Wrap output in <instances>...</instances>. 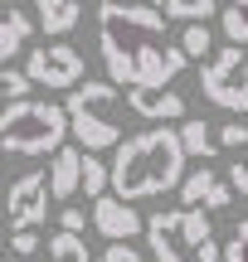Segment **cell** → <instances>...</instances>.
I'll return each instance as SVG.
<instances>
[{
    "instance_id": "1",
    "label": "cell",
    "mask_w": 248,
    "mask_h": 262,
    "mask_svg": "<svg viewBox=\"0 0 248 262\" xmlns=\"http://www.w3.org/2000/svg\"><path fill=\"white\" fill-rule=\"evenodd\" d=\"M97 54L117 88H171L180 68H190L180 39L166 29V10L102 0L97 10Z\"/></svg>"
},
{
    "instance_id": "2",
    "label": "cell",
    "mask_w": 248,
    "mask_h": 262,
    "mask_svg": "<svg viewBox=\"0 0 248 262\" xmlns=\"http://www.w3.org/2000/svg\"><path fill=\"white\" fill-rule=\"evenodd\" d=\"M185 160L190 156H185V146H180V131L156 122V126L136 131V136L117 141V156H112V165H107V185H112V194L141 204V199H156V194H166V189H180Z\"/></svg>"
},
{
    "instance_id": "3",
    "label": "cell",
    "mask_w": 248,
    "mask_h": 262,
    "mask_svg": "<svg viewBox=\"0 0 248 262\" xmlns=\"http://www.w3.org/2000/svg\"><path fill=\"white\" fill-rule=\"evenodd\" d=\"M146 243L156 262H224V248L214 243V228L200 204H180L146 219Z\"/></svg>"
},
{
    "instance_id": "4",
    "label": "cell",
    "mask_w": 248,
    "mask_h": 262,
    "mask_svg": "<svg viewBox=\"0 0 248 262\" xmlns=\"http://www.w3.org/2000/svg\"><path fill=\"white\" fill-rule=\"evenodd\" d=\"M68 141V112L64 102H34L15 97L0 107V156H49Z\"/></svg>"
},
{
    "instance_id": "5",
    "label": "cell",
    "mask_w": 248,
    "mask_h": 262,
    "mask_svg": "<svg viewBox=\"0 0 248 262\" xmlns=\"http://www.w3.org/2000/svg\"><path fill=\"white\" fill-rule=\"evenodd\" d=\"M122 93H117L112 78H88V83H73L68 88V136L88 150H102V146H117L122 141Z\"/></svg>"
},
{
    "instance_id": "6",
    "label": "cell",
    "mask_w": 248,
    "mask_h": 262,
    "mask_svg": "<svg viewBox=\"0 0 248 262\" xmlns=\"http://www.w3.org/2000/svg\"><path fill=\"white\" fill-rule=\"evenodd\" d=\"M200 93L210 97L214 107L234 112V117L248 112V54H243V44L219 49V54L200 68Z\"/></svg>"
},
{
    "instance_id": "7",
    "label": "cell",
    "mask_w": 248,
    "mask_h": 262,
    "mask_svg": "<svg viewBox=\"0 0 248 262\" xmlns=\"http://www.w3.org/2000/svg\"><path fill=\"white\" fill-rule=\"evenodd\" d=\"M25 73H29V83L49 88V93H68L73 83H83L88 68L73 44H39L25 54Z\"/></svg>"
},
{
    "instance_id": "8",
    "label": "cell",
    "mask_w": 248,
    "mask_h": 262,
    "mask_svg": "<svg viewBox=\"0 0 248 262\" xmlns=\"http://www.w3.org/2000/svg\"><path fill=\"white\" fill-rule=\"evenodd\" d=\"M93 228L107 238V243H132L136 233H146V219H136V209H132V199H122V194H97L93 199Z\"/></svg>"
},
{
    "instance_id": "9",
    "label": "cell",
    "mask_w": 248,
    "mask_h": 262,
    "mask_svg": "<svg viewBox=\"0 0 248 262\" xmlns=\"http://www.w3.org/2000/svg\"><path fill=\"white\" fill-rule=\"evenodd\" d=\"M49 175H19L5 194V209H10V224L15 228H34L49 219Z\"/></svg>"
},
{
    "instance_id": "10",
    "label": "cell",
    "mask_w": 248,
    "mask_h": 262,
    "mask_svg": "<svg viewBox=\"0 0 248 262\" xmlns=\"http://www.w3.org/2000/svg\"><path fill=\"white\" fill-rule=\"evenodd\" d=\"M127 107L146 122H180L185 117V97L171 88H127Z\"/></svg>"
},
{
    "instance_id": "11",
    "label": "cell",
    "mask_w": 248,
    "mask_h": 262,
    "mask_svg": "<svg viewBox=\"0 0 248 262\" xmlns=\"http://www.w3.org/2000/svg\"><path fill=\"white\" fill-rule=\"evenodd\" d=\"M229 199H234V185H229V180H219L210 165L180 180V204H200L204 214H210V209H229Z\"/></svg>"
},
{
    "instance_id": "12",
    "label": "cell",
    "mask_w": 248,
    "mask_h": 262,
    "mask_svg": "<svg viewBox=\"0 0 248 262\" xmlns=\"http://www.w3.org/2000/svg\"><path fill=\"white\" fill-rule=\"evenodd\" d=\"M78 180H83V150L58 146L54 160H49V194H54V199H73L78 194Z\"/></svg>"
},
{
    "instance_id": "13",
    "label": "cell",
    "mask_w": 248,
    "mask_h": 262,
    "mask_svg": "<svg viewBox=\"0 0 248 262\" xmlns=\"http://www.w3.org/2000/svg\"><path fill=\"white\" fill-rule=\"evenodd\" d=\"M78 19H83L78 0H34V25L44 34H68V29H78Z\"/></svg>"
},
{
    "instance_id": "14",
    "label": "cell",
    "mask_w": 248,
    "mask_h": 262,
    "mask_svg": "<svg viewBox=\"0 0 248 262\" xmlns=\"http://www.w3.org/2000/svg\"><path fill=\"white\" fill-rule=\"evenodd\" d=\"M29 34H34V19L19 15V10H5V19H0V63H10V58L25 49Z\"/></svg>"
},
{
    "instance_id": "15",
    "label": "cell",
    "mask_w": 248,
    "mask_h": 262,
    "mask_svg": "<svg viewBox=\"0 0 248 262\" xmlns=\"http://www.w3.org/2000/svg\"><path fill=\"white\" fill-rule=\"evenodd\" d=\"M175 131H180V146H185V156H195V160H210L214 150H219V146H214V131L204 126L200 117H180V126H175Z\"/></svg>"
},
{
    "instance_id": "16",
    "label": "cell",
    "mask_w": 248,
    "mask_h": 262,
    "mask_svg": "<svg viewBox=\"0 0 248 262\" xmlns=\"http://www.w3.org/2000/svg\"><path fill=\"white\" fill-rule=\"evenodd\" d=\"M151 5L166 10V19H180V25H185V19H210L224 0H151Z\"/></svg>"
},
{
    "instance_id": "17",
    "label": "cell",
    "mask_w": 248,
    "mask_h": 262,
    "mask_svg": "<svg viewBox=\"0 0 248 262\" xmlns=\"http://www.w3.org/2000/svg\"><path fill=\"white\" fill-rule=\"evenodd\" d=\"M49 257H54V262H93L83 233H68V228H58V233L49 238Z\"/></svg>"
},
{
    "instance_id": "18",
    "label": "cell",
    "mask_w": 248,
    "mask_h": 262,
    "mask_svg": "<svg viewBox=\"0 0 248 262\" xmlns=\"http://www.w3.org/2000/svg\"><path fill=\"white\" fill-rule=\"evenodd\" d=\"M180 49H185V58H210V49H214V29H204V19H185V29H180Z\"/></svg>"
},
{
    "instance_id": "19",
    "label": "cell",
    "mask_w": 248,
    "mask_h": 262,
    "mask_svg": "<svg viewBox=\"0 0 248 262\" xmlns=\"http://www.w3.org/2000/svg\"><path fill=\"white\" fill-rule=\"evenodd\" d=\"M219 25L229 34V44H248V0H229L219 10Z\"/></svg>"
},
{
    "instance_id": "20",
    "label": "cell",
    "mask_w": 248,
    "mask_h": 262,
    "mask_svg": "<svg viewBox=\"0 0 248 262\" xmlns=\"http://www.w3.org/2000/svg\"><path fill=\"white\" fill-rule=\"evenodd\" d=\"M78 189H88V199H97L107 189V165L93 156V150H83V180H78Z\"/></svg>"
},
{
    "instance_id": "21",
    "label": "cell",
    "mask_w": 248,
    "mask_h": 262,
    "mask_svg": "<svg viewBox=\"0 0 248 262\" xmlns=\"http://www.w3.org/2000/svg\"><path fill=\"white\" fill-rule=\"evenodd\" d=\"M25 93H29V73H15V68L0 63V102H15Z\"/></svg>"
},
{
    "instance_id": "22",
    "label": "cell",
    "mask_w": 248,
    "mask_h": 262,
    "mask_svg": "<svg viewBox=\"0 0 248 262\" xmlns=\"http://www.w3.org/2000/svg\"><path fill=\"white\" fill-rule=\"evenodd\" d=\"M224 262H248V219H243V224H234L229 243H224Z\"/></svg>"
},
{
    "instance_id": "23",
    "label": "cell",
    "mask_w": 248,
    "mask_h": 262,
    "mask_svg": "<svg viewBox=\"0 0 248 262\" xmlns=\"http://www.w3.org/2000/svg\"><path fill=\"white\" fill-rule=\"evenodd\" d=\"M10 253L15 257H34L39 253V233L34 228H15V233H10Z\"/></svg>"
},
{
    "instance_id": "24",
    "label": "cell",
    "mask_w": 248,
    "mask_h": 262,
    "mask_svg": "<svg viewBox=\"0 0 248 262\" xmlns=\"http://www.w3.org/2000/svg\"><path fill=\"white\" fill-rule=\"evenodd\" d=\"M58 228H68V233H88L93 219H88L83 209H64V214H58Z\"/></svg>"
},
{
    "instance_id": "25",
    "label": "cell",
    "mask_w": 248,
    "mask_h": 262,
    "mask_svg": "<svg viewBox=\"0 0 248 262\" xmlns=\"http://www.w3.org/2000/svg\"><path fill=\"white\" fill-rule=\"evenodd\" d=\"M93 262H141V253H136L132 243H107V253L93 257Z\"/></svg>"
},
{
    "instance_id": "26",
    "label": "cell",
    "mask_w": 248,
    "mask_h": 262,
    "mask_svg": "<svg viewBox=\"0 0 248 262\" xmlns=\"http://www.w3.org/2000/svg\"><path fill=\"white\" fill-rule=\"evenodd\" d=\"M229 185H234V194L248 199V156H239V160L229 165Z\"/></svg>"
},
{
    "instance_id": "27",
    "label": "cell",
    "mask_w": 248,
    "mask_h": 262,
    "mask_svg": "<svg viewBox=\"0 0 248 262\" xmlns=\"http://www.w3.org/2000/svg\"><path fill=\"white\" fill-rule=\"evenodd\" d=\"M219 146H248V122H229L219 131Z\"/></svg>"
},
{
    "instance_id": "28",
    "label": "cell",
    "mask_w": 248,
    "mask_h": 262,
    "mask_svg": "<svg viewBox=\"0 0 248 262\" xmlns=\"http://www.w3.org/2000/svg\"><path fill=\"white\" fill-rule=\"evenodd\" d=\"M15 5H19V0H0V10H15Z\"/></svg>"
}]
</instances>
